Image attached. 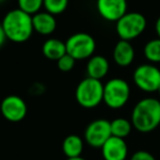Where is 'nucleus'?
<instances>
[{"label":"nucleus","instance_id":"obj_15","mask_svg":"<svg viewBox=\"0 0 160 160\" xmlns=\"http://www.w3.org/2000/svg\"><path fill=\"white\" fill-rule=\"evenodd\" d=\"M42 52L43 55L47 59L57 62L60 57H62L65 54H67L66 43L58 40V38H48L43 44Z\"/></svg>","mask_w":160,"mask_h":160},{"label":"nucleus","instance_id":"obj_22","mask_svg":"<svg viewBox=\"0 0 160 160\" xmlns=\"http://www.w3.org/2000/svg\"><path fill=\"white\" fill-rule=\"evenodd\" d=\"M131 160H156V158L150 152L146 150H138L131 157Z\"/></svg>","mask_w":160,"mask_h":160},{"label":"nucleus","instance_id":"obj_16","mask_svg":"<svg viewBox=\"0 0 160 160\" xmlns=\"http://www.w3.org/2000/svg\"><path fill=\"white\" fill-rule=\"evenodd\" d=\"M83 150L82 138L75 134L68 135L62 142V151L67 158H75L81 156Z\"/></svg>","mask_w":160,"mask_h":160},{"label":"nucleus","instance_id":"obj_3","mask_svg":"<svg viewBox=\"0 0 160 160\" xmlns=\"http://www.w3.org/2000/svg\"><path fill=\"white\" fill-rule=\"evenodd\" d=\"M104 85L101 80L87 77L78 83L75 97L78 104L85 109L97 108L103 101Z\"/></svg>","mask_w":160,"mask_h":160},{"label":"nucleus","instance_id":"obj_4","mask_svg":"<svg viewBox=\"0 0 160 160\" xmlns=\"http://www.w3.org/2000/svg\"><path fill=\"white\" fill-rule=\"evenodd\" d=\"M131 96L129 85L122 78L110 79L104 85L103 102L110 109L118 110L127 103Z\"/></svg>","mask_w":160,"mask_h":160},{"label":"nucleus","instance_id":"obj_2","mask_svg":"<svg viewBox=\"0 0 160 160\" xmlns=\"http://www.w3.org/2000/svg\"><path fill=\"white\" fill-rule=\"evenodd\" d=\"M132 125L140 133H149L160 124V101L145 98L137 102L132 112Z\"/></svg>","mask_w":160,"mask_h":160},{"label":"nucleus","instance_id":"obj_26","mask_svg":"<svg viewBox=\"0 0 160 160\" xmlns=\"http://www.w3.org/2000/svg\"><path fill=\"white\" fill-rule=\"evenodd\" d=\"M158 93H159V96H160V87H159V89H158Z\"/></svg>","mask_w":160,"mask_h":160},{"label":"nucleus","instance_id":"obj_25","mask_svg":"<svg viewBox=\"0 0 160 160\" xmlns=\"http://www.w3.org/2000/svg\"><path fill=\"white\" fill-rule=\"evenodd\" d=\"M67 160H86V159L81 157V156H79V157H75V158H67Z\"/></svg>","mask_w":160,"mask_h":160},{"label":"nucleus","instance_id":"obj_18","mask_svg":"<svg viewBox=\"0 0 160 160\" xmlns=\"http://www.w3.org/2000/svg\"><path fill=\"white\" fill-rule=\"evenodd\" d=\"M144 55L151 62H160V38L151 40L145 45Z\"/></svg>","mask_w":160,"mask_h":160},{"label":"nucleus","instance_id":"obj_7","mask_svg":"<svg viewBox=\"0 0 160 160\" xmlns=\"http://www.w3.org/2000/svg\"><path fill=\"white\" fill-rule=\"evenodd\" d=\"M133 80L138 89L144 92H158L160 87V69L151 64H144L135 69Z\"/></svg>","mask_w":160,"mask_h":160},{"label":"nucleus","instance_id":"obj_27","mask_svg":"<svg viewBox=\"0 0 160 160\" xmlns=\"http://www.w3.org/2000/svg\"><path fill=\"white\" fill-rule=\"evenodd\" d=\"M2 1H3V0H0V2H2Z\"/></svg>","mask_w":160,"mask_h":160},{"label":"nucleus","instance_id":"obj_5","mask_svg":"<svg viewBox=\"0 0 160 160\" xmlns=\"http://www.w3.org/2000/svg\"><path fill=\"white\" fill-rule=\"evenodd\" d=\"M146 25V18L142 13L126 12L120 20L116 21V33L121 40L132 41L145 31Z\"/></svg>","mask_w":160,"mask_h":160},{"label":"nucleus","instance_id":"obj_14","mask_svg":"<svg viewBox=\"0 0 160 160\" xmlns=\"http://www.w3.org/2000/svg\"><path fill=\"white\" fill-rule=\"evenodd\" d=\"M110 69L109 60L101 55H93L89 58L87 62V75L93 79L101 80L108 75Z\"/></svg>","mask_w":160,"mask_h":160},{"label":"nucleus","instance_id":"obj_6","mask_svg":"<svg viewBox=\"0 0 160 160\" xmlns=\"http://www.w3.org/2000/svg\"><path fill=\"white\" fill-rule=\"evenodd\" d=\"M67 54L72 56L76 60L90 58L96 52V40L88 33H76L69 36L66 41Z\"/></svg>","mask_w":160,"mask_h":160},{"label":"nucleus","instance_id":"obj_19","mask_svg":"<svg viewBox=\"0 0 160 160\" xmlns=\"http://www.w3.org/2000/svg\"><path fill=\"white\" fill-rule=\"evenodd\" d=\"M69 0H43V7L45 11L54 14H60L67 9Z\"/></svg>","mask_w":160,"mask_h":160},{"label":"nucleus","instance_id":"obj_11","mask_svg":"<svg viewBox=\"0 0 160 160\" xmlns=\"http://www.w3.org/2000/svg\"><path fill=\"white\" fill-rule=\"evenodd\" d=\"M104 160H126L128 148L124 138L111 136L101 147Z\"/></svg>","mask_w":160,"mask_h":160},{"label":"nucleus","instance_id":"obj_20","mask_svg":"<svg viewBox=\"0 0 160 160\" xmlns=\"http://www.w3.org/2000/svg\"><path fill=\"white\" fill-rule=\"evenodd\" d=\"M18 6L20 10L33 16L41 11L43 0H18Z\"/></svg>","mask_w":160,"mask_h":160},{"label":"nucleus","instance_id":"obj_10","mask_svg":"<svg viewBox=\"0 0 160 160\" xmlns=\"http://www.w3.org/2000/svg\"><path fill=\"white\" fill-rule=\"evenodd\" d=\"M97 10L101 18L116 22L127 12L126 0H97Z\"/></svg>","mask_w":160,"mask_h":160},{"label":"nucleus","instance_id":"obj_9","mask_svg":"<svg viewBox=\"0 0 160 160\" xmlns=\"http://www.w3.org/2000/svg\"><path fill=\"white\" fill-rule=\"evenodd\" d=\"M0 111L2 116L9 122H21L27 116L28 107L21 97L11 94L7 96L0 104Z\"/></svg>","mask_w":160,"mask_h":160},{"label":"nucleus","instance_id":"obj_1","mask_svg":"<svg viewBox=\"0 0 160 160\" xmlns=\"http://www.w3.org/2000/svg\"><path fill=\"white\" fill-rule=\"evenodd\" d=\"M1 25L8 40L14 43L27 42L34 32L32 16L18 9H12L3 18Z\"/></svg>","mask_w":160,"mask_h":160},{"label":"nucleus","instance_id":"obj_17","mask_svg":"<svg viewBox=\"0 0 160 160\" xmlns=\"http://www.w3.org/2000/svg\"><path fill=\"white\" fill-rule=\"evenodd\" d=\"M132 122L123 118H115L111 122V134L112 136L120 138H125L132 132Z\"/></svg>","mask_w":160,"mask_h":160},{"label":"nucleus","instance_id":"obj_21","mask_svg":"<svg viewBox=\"0 0 160 160\" xmlns=\"http://www.w3.org/2000/svg\"><path fill=\"white\" fill-rule=\"evenodd\" d=\"M57 64V68L62 72H68V71L72 70V68L75 67L76 59L70 56L69 54H65L62 57H60L59 59L56 62Z\"/></svg>","mask_w":160,"mask_h":160},{"label":"nucleus","instance_id":"obj_13","mask_svg":"<svg viewBox=\"0 0 160 160\" xmlns=\"http://www.w3.org/2000/svg\"><path fill=\"white\" fill-rule=\"evenodd\" d=\"M135 57V51L129 41L120 40L113 49V59L116 65L121 67H127L133 62Z\"/></svg>","mask_w":160,"mask_h":160},{"label":"nucleus","instance_id":"obj_24","mask_svg":"<svg viewBox=\"0 0 160 160\" xmlns=\"http://www.w3.org/2000/svg\"><path fill=\"white\" fill-rule=\"evenodd\" d=\"M156 33H157L158 38H160V17L157 19V21H156Z\"/></svg>","mask_w":160,"mask_h":160},{"label":"nucleus","instance_id":"obj_8","mask_svg":"<svg viewBox=\"0 0 160 160\" xmlns=\"http://www.w3.org/2000/svg\"><path fill=\"white\" fill-rule=\"evenodd\" d=\"M111 136V122L104 118L92 121L86 127L85 140L94 148H101Z\"/></svg>","mask_w":160,"mask_h":160},{"label":"nucleus","instance_id":"obj_12","mask_svg":"<svg viewBox=\"0 0 160 160\" xmlns=\"http://www.w3.org/2000/svg\"><path fill=\"white\" fill-rule=\"evenodd\" d=\"M33 29L41 35H51L57 27L55 16L47 11H40L32 16Z\"/></svg>","mask_w":160,"mask_h":160},{"label":"nucleus","instance_id":"obj_23","mask_svg":"<svg viewBox=\"0 0 160 160\" xmlns=\"http://www.w3.org/2000/svg\"><path fill=\"white\" fill-rule=\"evenodd\" d=\"M6 40H7V36H6V34H5V31H3L2 25L0 24V48L2 47L3 44H5Z\"/></svg>","mask_w":160,"mask_h":160}]
</instances>
